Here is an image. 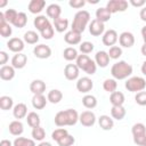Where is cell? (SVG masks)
<instances>
[{
    "mask_svg": "<svg viewBox=\"0 0 146 146\" xmlns=\"http://www.w3.org/2000/svg\"><path fill=\"white\" fill-rule=\"evenodd\" d=\"M143 146H146V138H145V141H144V144H143Z\"/></svg>",
    "mask_w": 146,
    "mask_h": 146,
    "instance_id": "obj_60",
    "label": "cell"
},
{
    "mask_svg": "<svg viewBox=\"0 0 146 146\" xmlns=\"http://www.w3.org/2000/svg\"><path fill=\"white\" fill-rule=\"evenodd\" d=\"M102 41H103V43H104L105 46H107V47H110V48L113 47V46H115V43L119 41L117 32H116L115 30H112V29L105 31V33H104L103 36H102Z\"/></svg>",
    "mask_w": 146,
    "mask_h": 146,
    "instance_id": "obj_9",
    "label": "cell"
},
{
    "mask_svg": "<svg viewBox=\"0 0 146 146\" xmlns=\"http://www.w3.org/2000/svg\"><path fill=\"white\" fill-rule=\"evenodd\" d=\"M7 47L10 51H13L15 54H19L23 51V49L25 47V42H24V40H22L19 38H10L7 41Z\"/></svg>",
    "mask_w": 146,
    "mask_h": 146,
    "instance_id": "obj_12",
    "label": "cell"
},
{
    "mask_svg": "<svg viewBox=\"0 0 146 146\" xmlns=\"http://www.w3.org/2000/svg\"><path fill=\"white\" fill-rule=\"evenodd\" d=\"M64 41L70 46H75L81 43V33H78L75 31H68L64 35Z\"/></svg>",
    "mask_w": 146,
    "mask_h": 146,
    "instance_id": "obj_18",
    "label": "cell"
},
{
    "mask_svg": "<svg viewBox=\"0 0 146 146\" xmlns=\"http://www.w3.org/2000/svg\"><path fill=\"white\" fill-rule=\"evenodd\" d=\"M33 55L36 57V58H40V59H46V58H49L51 56V48L47 44H38L33 48Z\"/></svg>",
    "mask_w": 146,
    "mask_h": 146,
    "instance_id": "obj_11",
    "label": "cell"
},
{
    "mask_svg": "<svg viewBox=\"0 0 146 146\" xmlns=\"http://www.w3.org/2000/svg\"><path fill=\"white\" fill-rule=\"evenodd\" d=\"M46 13H47V17L52 18V21H55V19H57V18L60 17L62 8L57 3H51V5H49L46 8Z\"/></svg>",
    "mask_w": 146,
    "mask_h": 146,
    "instance_id": "obj_25",
    "label": "cell"
},
{
    "mask_svg": "<svg viewBox=\"0 0 146 146\" xmlns=\"http://www.w3.org/2000/svg\"><path fill=\"white\" fill-rule=\"evenodd\" d=\"M127 114V111L123 106H112L111 108V116L112 119H115L117 121L122 120Z\"/></svg>",
    "mask_w": 146,
    "mask_h": 146,
    "instance_id": "obj_32",
    "label": "cell"
},
{
    "mask_svg": "<svg viewBox=\"0 0 146 146\" xmlns=\"http://www.w3.org/2000/svg\"><path fill=\"white\" fill-rule=\"evenodd\" d=\"M8 59H9L8 54H7L6 51L1 50V51H0V65H1V66H5V65L7 64V62H8Z\"/></svg>",
    "mask_w": 146,
    "mask_h": 146,
    "instance_id": "obj_51",
    "label": "cell"
},
{
    "mask_svg": "<svg viewBox=\"0 0 146 146\" xmlns=\"http://www.w3.org/2000/svg\"><path fill=\"white\" fill-rule=\"evenodd\" d=\"M14 146H36L35 140L31 138H25V137H17L13 141Z\"/></svg>",
    "mask_w": 146,
    "mask_h": 146,
    "instance_id": "obj_40",
    "label": "cell"
},
{
    "mask_svg": "<svg viewBox=\"0 0 146 146\" xmlns=\"http://www.w3.org/2000/svg\"><path fill=\"white\" fill-rule=\"evenodd\" d=\"M68 27V19L65 17H59L57 19L54 21V29L58 32V33H63L67 30Z\"/></svg>",
    "mask_w": 146,
    "mask_h": 146,
    "instance_id": "obj_30",
    "label": "cell"
},
{
    "mask_svg": "<svg viewBox=\"0 0 146 146\" xmlns=\"http://www.w3.org/2000/svg\"><path fill=\"white\" fill-rule=\"evenodd\" d=\"M31 135H32L33 139L36 140V141H43V139L46 138V131H44V129L41 125L35 127V128H32Z\"/></svg>",
    "mask_w": 146,
    "mask_h": 146,
    "instance_id": "obj_38",
    "label": "cell"
},
{
    "mask_svg": "<svg viewBox=\"0 0 146 146\" xmlns=\"http://www.w3.org/2000/svg\"><path fill=\"white\" fill-rule=\"evenodd\" d=\"M135 100L140 106H146V91L137 92L135 96Z\"/></svg>",
    "mask_w": 146,
    "mask_h": 146,
    "instance_id": "obj_49",
    "label": "cell"
},
{
    "mask_svg": "<svg viewBox=\"0 0 146 146\" xmlns=\"http://www.w3.org/2000/svg\"><path fill=\"white\" fill-rule=\"evenodd\" d=\"M79 74H80V68L76 66V64H67L64 68V75L70 81L78 80Z\"/></svg>",
    "mask_w": 146,
    "mask_h": 146,
    "instance_id": "obj_15",
    "label": "cell"
},
{
    "mask_svg": "<svg viewBox=\"0 0 146 146\" xmlns=\"http://www.w3.org/2000/svg\"><path fill=\"white\" fill-rule=\"evenodd\" d=\"M46 7V1L44 0H31L29 2L27 9L31 14H40Z\"/></svg>",
    "mask_w": 146,
    "mask_h": 146,
    "instance_id": "obj_20",
    "label": "cell"
},
{
    "mask_svg": "<svg viewBox=\"0 0 146 146\" xmlns=\"http://www.w3.org/2000/svg\"><path fill=\"white\" fill-rule=\"evenodd\" d=\"M75 64L80 70H82L88 75L95 74L97 71V65H96L95 60H92L88 55H83V54L79 55L75 60Z\"/></svg>",
    "mask_w": 146,
    "mask_h": 146,
    "instance_id": "obj_4",
    "label": "cell"
},
{
    "mask_svg": "<svg viewBox=\"0 0 146 146\" xmlns=\"http://www.w3.org/2000/svg\"><path fill=\"white\" fill-rule=\"evenodd\" d=\"M132 66L131 64L127 63L125 60H119L115 64L112 65L111 67V74L113 76V79L115 80H124V79H129L132 74Z\"/></svg>",
    "mask_w": 146,
    "mask_h": 146,
    "instance_id": "obj_2",
    "label": "cell"
},
{
    "mask_svg": "<svg viewBox=\"0 0 146 146\" xmlns=\"http://www.w3.org/2000/svg\"><path fill=\"white\" fill-rule=\"evenodd\" d=\"M103 88H104L105 91L112 94V92L116 91L117 82H116V80L113 79V78H112V79H106V80H104V82H103Z\"/></svg>",
    "mask_w": 146,
    "mask_h": 146,
    "instance_id": "obj_39",
    "label": "cell"
},
{
    "mask_svg": "<svg viewBox=\"0 0 146 146\" xmlns=\"http://www.w3.org/2000/svg\"><path fill=\"white\" fill-rule=\"evenodd\" d=\"M48 99L43 95H33L32 97V106L35 110H42L46 107Z\"/></svg>",
    "mask_w": 146,
    "mask_h": 146,
    "instance_id": "obj_29",
    "label": "cell"
},
{
    "mask_svg": "<svg viewBox=\"0 0 146 146\" xmlns=\"http://www.w3.org/2000/svg\"><path fill=\"white\" fill-rule=\"evenodd\" d=\"M26 24H27V16H26V14L23 13V11L18 13V15H17V17H16V19H15V22H14L13 25L15 27H17V29H22Z\"/></svg>",
    "mask_w": 146,
    "mask_h": 146,
    "instance_id": "obj_41",
    "label": "cell"
},
{
    "mask_svg": "<svg viewBox=\"0 0 146 146\" xmlns=\"http://www.w3.org/2000/svg\"><path fill=\"white\" fill-rule=\"evenodd\" d=\"M33 25L38 31H43L46 27H48L50 25V21L47 16L44 15H38L34 19H33Z\"/></svg>",
    "mask_w": 146,
    "mask_h": 146,
    "instance_id": "obj_21",
    "label": "cell"
},
{
    "mask_svg": "<svg viewBox=\"0 0 146 146\" xmlns=\"http://www.w3.org/2000/svg\"><path fill=\"white\" fill-rule=\"evenodd\" d=\"M26 64H27V56L23 52L15 54L11 58V66L15 70H21V68L25 67Z\"/></svg>",
    "mask_w": 146,
    "mask_h": 146,
    "instance_id": "obj_16",
    "label": "cell"
},
{
    "mask_svg": "<svg viewBox=\"0 0 146 146\" xmlns=\"http://www.w3.org/2000/svg\"><path fill=\"white\" fill-rule=\"evenodd\" d=\"M140 33H141V38H143V40H144V43L146 44V25L141 27Z\"/></svg>",
    "mask_w": 146,
    "mask_h": 146,
    "instance_id": "obj_55",
    "label": "cell"
},
{
    "mask_svg": "<svg viewBox=\"0 0 146 146\" xmlns=\"http://www.w3.org/2000/svg\"><path fill=\"white\" fill-rule=\"evenodd\" d=\"M131 133H132V138H133V143L138 146H143L145 138H146V127L144 123L138 122L135 123L131 128Z\"/></svg>",
    "mask_w": 146,
    "mask_h": 146,
    "instance_id": "obj_6",
    "label": "cell"
},
{
    "mask_svg": "<svg viewBox=\"0 0 146 146\" xmlns=\"http://www.w3.org/2000/svg\"><path fill=\"white\" fill-rule=\"evenodd\" d=\"M40 33H41V36H42L43 39H46V40H50V39H52V36H54L55 29H54V26L50 24L48 27H46V29H44L43 31H41Z\"/></svg>",
    "mask_w": 146,
    "mask_h": 146,
    "instance_id": "obj_48",
    "label": "cell"
},
{
    "mask_svg": "<svg viewBox=\"0 0 146 146\" xmlns=\"http://www.w3.org/2000/svg\"><path fill=\"white\" fill-rule=\"evenodd\" d=\"M119 43L123 48H131L135 44V35L131 32L124 31L119 35Z\"/></svg>",
    "mask_w": 146,
    "mask_h": 146,
    "instance_id": "obj_14",
    "label": "cell"
},
{
    "mask_svg": "<svg viewBox=\"0 0 146 146\" xmlns=\"http://www.w3.org/2000/svg\"><path fill=\"white\" fill-rule=\"evenodd\" d=\"M98 124H99V127H100L103 130L107 131V130L113 129V127H114V121H113V119H112L111 116L104 114V115H100V116L98 117Z\"/></svg>",
    "mask_w": 146,
    "mask_h": 146,
    "instance_id": "obj_26",
    "label": "cell"
},
{
    "mask_svg": "<svg viewBox=\"0 0 146 146\" xmlns=\"http://www.w3.org/2000/svg\"><path fill=\"white\" fill-rule=\"evenodd\" d=\"M79 54H78V50L74 48V47H67L64 49L63 51V57L64 59L68 60V62H72V60H76Z\"/></svg>",
    "mask_w": 146,
    "mask_h": 146,
    "instance_id": "obj_34",
    "label": "cell"
},
{
    "mask_svg": "<svg viewBox=\"0 0 146 146\" xmlns=\"http://www.w3.org/2000/svg\"><path fill=\"white\" fill-rule=\"evenodd\" d=\"M0 78L3 81H10L15 78V68L11 65H5L0 68Z\"/></svg>",
    "mask_w": 146,
    "mask_h": 146,
    "instance_id": "obj_24",
    "label": "cell"
},
{
    "mask_svg": "<svg viewBox=\"0 0 146 146\" xmlns=\"http://www.w3.org/2000/svg\"><path fill=\"white\" fill-rule=\"evenodd\" d=\"M47 99L51 104H58L63 99V92L58 89H51L47 95Z\"/></svg>",
    "mask_w": 146,
    "mask_h": 146,
    "instance_id": "obj_31",
    "label": "cell"
},
{
    "mask_svg": "<svg viewBox=\"0 0 146 146\" xmlns=\"http://www.w3.org/2000/svg\"><path fill=\"white\" fill-rule=\"evenodd\" d=\"M13 33V29L9 23L7 22H0V35L2 38H9Z\"/></svg>",
    "mask_w": 146,
    "mask_h": 146,
    "instance_id": "obj_42",
    "label": "cell"
},
{
    "mask_svg": "<svg viewBox=\"0 0 146 146\" xmlns=\"http://www.w3.org/2000/svg\"><path fill=\"white\" fill-rule=\"evenodd\" d=\"M26 122L31 128H35V127L40 125L41 120H40V116H39V114L36 112H30L26 115Z\"/></svg>",
    "mask_w": 146,
    "mask_h": 146,
    "instance_id": "obj_33",
    "label": "cell"
},
{
    "mask_svg": "<svg viewBox=\"0 0 146 146\" xmlns=\"http://www.w3.org/2000/svg\"><path fill=\"white\" fill-rule=\"evenodd\" d=\"M8 129H9L10 135L19 137L24 132V124L21 122V120H14L9 123Z\"/></svg>",
    "mask_w": 146,
    "mask_h": 146,
    "instance_id": "obj_23",
    "label": "cell"
},
{
    "mask_svg": "<svg viewBox=\"0 0 146 146\" xmlns=\"http://www.w3.org/2000/svg\"><path fill=\"white\" fill-rule=\"evenodd\" d=\"M82 104H83V106L86 108L92 110V108H95L97 106V98L95 96H92V95H86L82 98Z\"/></svg>",
    "mask_w": 146,
    "mask_h": 146,
    "instance_id": "obj_36",
    "label": "cell"
},
{
    "mask_svg": "<svg viewBox=\"0 0 146 146\" xmlns=\"http://www.w3.org/2000/svg\"><path fill=\"white\" fill-rule=\"evenodd\" d=\"M23 40H24L25 43L35 44V43L39 41V34H38L35 31H27V32L24 33Z\"/></svg>",
    "mask_w": 146,
    "mask_h": 146,
    "instance_id": "obj_35",
    "label": "cell"
},
{
    "mask_svg": "<svg viewBox=\"0 0 146 146\" xmlns=\"http://www.w3.org/2000/svg\"><path fill=\"white\" fill-rule=\"evenodd\" d=\"M27 114H29L27 113V106L24 103H18L13 108V115L16 120L24 119V117H26Z\"/></svg>",
    "mask_w": 146,
    "mask_h": 146,
    "instance_id": "obj_22",
    "label": "cell"
},
{
    "mask_svg": "<svg viewBox=\"0 0 146 146\" xmlns=\"http://www.w3.org/2000/svg\"><path fill=\"white\" fill-rule=\"evenodd\" d=\"M38 146H52V145H51V143H49V141H44V140H43V141H40Z\"/></svg>",
    "mask_w": 146,
    "mask_h": 146,
    "instance_id": "obj_57",
    "label": "cell"
},
{
    "mask_svg": "<svg viewBox=\"0 0 146 146\" xmlns=\"http://www.w3.org/2000/svg\"><path fill=\"white\" fill-rule=\"evenodd\" d=\"M30 90L33 95H43L46 91V82L43 80H33L30 83Z\"/></svg>",
    "mask_w": 146,
    "mask_h": 146,
    "instance_id": "obj_19",
    "label": "cell"
},
{
    "mask_svg": "<svg viewBox=\"0 0 146 146\" xmlns=\"http://www.w3.org/2000/svg\"><path fill=\"white\" fill-rule=\"evenodd\" d=\"M107 52H108V56L111 59H119L122 56V48L119 46H113L110 48V50Z\"/></svg>",
    "mask_w": 146,
    "mask_h": 146,
    "instance_id": "obj_45",
    "label": "cell"
},
{
    "mask_svg": "<svg viewBox=\"0 0 146 146\" xmlns=\"http://www.w3.org/2000/svg\"><path fill=\"white\" fill-rule=\"evenodd\" d=\"M96 115L94 112L91 111H83L80 115H79V122L83 125V127H92L96 123Z\"/></svg>",
    "mask_w": 146,
    "mask_h": 146,
    "instance_id": "obj_10",
    "label": "cell"
},
{
    "mask_svg": "<svg viewBox=\"0 0 146 146\" xmlns=\"http://www.w3.org/2000/svg\"><path fill=\"white\" fill-rule=\"evenodd\" d=\"M129 3L132 5L133 7H137V8H139V7H141V8L145 7V0H130Z\"/></svg>",
    "mask_w": 146,
    "mask_h": 146,
    "instance_id": "obj_52",
    "label": "cell"
},
{
    "mask_svg": "<svg viewBox=\"0 0 146 146\" xmlns=\"http://www.w3.org/2000/svg\"><path fill=\"white\" fill-rule=\"evenodd\" d=\"M110 56H108V52L105 51V50H99L96 52L95 55V63L97 66L104 68L106 67L108 64H110Z\"/></svg>",
    "mask_w": 146,
    "mask_h": 146,
    "instance_id": "obj_17",
    "label": "cell"
},
{
    "mask_svg": "<svg viewBox=\"0 0 146 146\" xmlns=\"http://www.w3.org/2000/svg\"><path fill=\"white\" fill-rule=\"evenodd\" d=\"M89 32L94 36H99L105 33V24L95 18L89 24Z\"/></svg>",
    "mask_w": 146,
    "mask_h": 146,
    "instance_id": "obj_13",
    "label": "cell"
},
{
    "mask_svg": "<svg viewBox=\"0 0 146 146\" xmlns=\"http://www.w3.org/2000/svg\"><path fill=\"white\" fill-rule=\"evenodd\" d=\"M89 22H90V14H89V11H87V10H79L74 15L71 30L75 31L78 33H82L86 30V27L88 26V24H90Z\"/></svg>",
    "mask_w": 146,
    "mask_h": 146,
    "instance_id": "obj_3",
    "label": "cell"
},
{
    "mask_svg": "<svg viewBox=\"0 0 146 146\" xmlns=\"http://www.w3.org/2000/svg\"><path fill=\"white\" fill-rule=\"evenodd\" d=\"M66 135H68V131H67L66 129H64V128H58V129H55V130L52 131L51 138H52V140H55V141L57 143L59 139H62V138L65 137Z\"/></svg>",
    "mask_w": 146,
    "mask_h": 146,
    "instance_id": "obj_46",
    "label": "cell"
},
{
    "mask_svg": "<svg viewBox=\"0 0 146 146\" xmlns=\"http://www.w3.org/2000/svg\"><path fill=\"white\" fill-rule=\"evenodd\" d=\"M0 146H14V144L9 139H2L0 141Z\"/></svg>",
    "mask_w": 146,
    "mask_h": 146,
    "instance_id": "obj_54",
    "label": "cell"
},
{
    "mask_svg": "<svg viewBox=\"0 0 146 146\" xmlns=\"http://www.w3.org/2000/svg\"><path fill=\"white\" fill-rule=\"evenodd\" d=\"M75 143V138L72 136V135H66L65 137H63L62 139H59L57 141L58 146H73Z\"/></svg>",
    "mask_w": 146,
    "mask_h": 146,
    "instance_id": "obj_47",
    "label": "cell"
},
{
    "mask_svg": "<svg viewBox=\"0 0 146 146\" xmlns=\"http://www.w3.org/2000/svg\"><path fill=\"white\" fill-rule=\"evenodd\" d=\"M94 48H95V46H94V43L90 42V41H83V42H81L80 46H79V50H80L83 55L90 54V52L94 50Z\"/></svg>",
    "mask_w": 146,
    "mask_h": 146,
    "instance_id": "obj_43",
    "label": "cell"
},
{
    "mask_svg": "<svg viewBox=\"0 0 146 146\" xmlns=\"http://www.w3.org/2000/svg\"><path fill=\"white\" fill-rule=\"evenodd\" d=\"M94 88V81L88 76H82L76 81V89L81 94H88Z\"/></svg>",
    "mask_w": 146,
    "mask_h": 146,
    "instance_id": "obj_8",
    "label": "cell"
},
{
    "mask_svg": "<svg viewBox=\"0 0 146 146\" xmlns=\"http://www.w3.org/2000/svg\"><path fill=\"white\" fill-rule=\"evenodd\" d=\"M79 113L73 108H67L65 111H59L56 113L54 121L57 127H66V125H75L79 121Z\"/></svg>",
    "mask_w": 146,
    "mask_h": 146,
    "instance_id": "obj_1",
    "label": "cell"
},
{
    "mask_svg": "<svg viewBox=\"0 0 146 146\" xmlns=\"http://www.w3.org/2000/svg\"><path fill=\"white\" fill-rule=\"evenodd\" d=\"M139 17H140V19H141L143 22H146V6L140 9V11H139Z\"/></svg>",
    "mask_w": 146,
    "mask_h": 146,
    "instance_id": "obj_53",
    "label": "cell"
},
{
    "mask_svg": "<svg viewBox=\"0 0 146 146\" xmlns=\"http://www.w3.org/2000/svg\"><path fill=\"white\" fill-rule=\"evenodd\" d=\"M111 16H112V14L106 7H100L96 10V19L100 21L104 24L111 19Z\"/></svg>",
    "mask_w": 146,
    "mask_h": 146,
    "instance_id": "obj_28",
    "label": "cell"
},
{
    "mask_svg": "<svg viewBox=\"0 0 146 146\" xmlns=\"http://www.w3.org/2000/svg\"><path fill=\"white\" fill-rule=\"evenodd\" d=\"M124 87L130 92H140L146 88V80L141 76H130L127 79Z\"/></svg>",
    "mask_w": 146,
    "mask_h": 146,
    "instance_id": "obj_5",
    "label": "cell"
},
{
    "mask_svg": "<svg viewBox=\"0 0 146 146\" xmlns=\"http://www.w3.org/2000/svg\"><path fill=\"white\" fill-rule=\"evenodd\" d=\"M0 108L2 111H8L14 108V100L9 96H1L0 97Z\"/></svg>",
    "mask_w": 146,
    "mask_h": 146,
    "instance_id": "obj_37",
    "label": "cell"
},
{
    "mask_svg": "<svg viewBox=\"0 0 146 146\" xmlns=\"http://www.w3.org/2000/svg\"><path fill=\"white\" fill-rule=\"evenodd\" d=\"M84 5H86L84 0H70L68 1V6L74 9H80V8L84 7Z\"/></svg>",
    "mask_w": 146,
    "mask_h": 146,
    "instance_id": "obj_50",
    "label": "cell"
},
{
    "mask_svg": "<svg viewBox=\"0 0 146 146\" xmlns=\"http://www.w3.org/2000/svg\"><path fill=\"white\" fill-rule=\"evenodd\" d=\"M124 100H125V97L121 91H114L110 95V102L112 106H123Z\"/></svg>",
    "mask_w": 146,
    "mask_h": 146,
    "instance_id": "obj_27",
    "label": "cell"
},
{
    "mask_svg": "<svg viewBox=\"0 0 146 146\" xmlns=\"http://www.w3.org/2000/svg\"><path fill=\"white\" fill-rule=\"evenodd\" d=\"M3 15H5V19H6L7 23H9V24H14L16 17H17V15H18V13H17L15 9L9 8V9H7V10L3 13Z\"/></svg>",
    "mask_w": 146,
    "mask_h": 146,
    "instance_id": "obj_44",
    "label": "cell"
},
{
    "mask_svg": "<svg viewBox=\"0 0 146 146\" xmlns=\"http://www.w3.org/2000/svg\"><path fill=\"white\" fill-rule=\"evenodd\" d=\"M6 5H7V1H6V0H3V1H1V2H0V8H2V7H5Z\"/></svg>",
    "mask_w": 146,
    "mask_h": 146,
    "instance_id": "obj_59",
    "label": "cell"
},
{
    "mask_svg": "<svg viewBox=\"0 0 146 146\" xmlns=\"http://www.w3.org/2000/svg\"><path fill=\"white\" fill-rule=\"evenodd\" d=\"M140 51H141V55L146 57V44H145V43L141 46V48H140Z\"/></svg>",
    "mask_w": 146,
    "mask_h": 146,
    "instance_id": "obj_58",
    "label": "cell"
},
{
    "mask_svg": "<svg viewBox=\"0 0 146 146\" xmlns=\"http://www.w3.org/2000/svg\"><path fill=\"white\" fill-rule=\"evenodd\" d=\"M129 2L125 0H110L106 3V8L111 11V14L123 13L128 9Z\"/></svg>",
    "mask_w": 146,
    "mask_h": 146,
    "instance_id": "obj_7",
    "label": "cell"
},
{
    "mask_svg": "<svg viewBox=\"0 0 146 146\" xmlns=\"http://www.w3.org/2000/svg\"><path fill=\"white\" fill-rule=\"evenodd\" d=\"M140 70H141V73H143V74L146 76V60H145V62L141 64V67H140Z\"/></svg>",
    "mask_w": 146,
    "mask_h": 146,
    "instance_id": "obj_56",
    "label": "cell"
}]
</instances>
